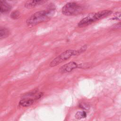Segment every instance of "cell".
Instances as JSON below:
<instances>
[{
	"instance_id": "cell-1",
	"label": "cell",
	"mask_w": 121,
	"mask_h": 121,
	"mask_svg": "<svg viewBox=\"0 0 121 121\" xmlns=\"http://www.w3.org/2000/svg\"><path fill=\"white\" fill-rule=\"evenodd\" d=\"M53 9L44 10L38 11L30 16L26 21L28 26L32 27L44 21L49 20L53 16Z\"/></svg>"
},
{
	"instance_id": "cell-9",
	"label": "cell",
	"mask_w": 121,
	"mask_h": 121,
	"mask_svg": "<svg viewBox=\"0 0 121 121\" xmlns=\"http://www.w3.org/2000/svg\"><path fill=\"white\" fill-rule=\"evenodd\" d=\"M9 34V30L6 28H0V39L6 38Z\"/></svg>"
},
{
	"instance_id": "cell-6",
	"label": "cell",
	"mask_w": 121,
	"mask_h": 121,
	"mask_svg": "<svg viewBox=\"0 0 121 121\" xmlns=\"http://www.w3.org/2000/svg\"><path fill=\"white\" fill-rule=\"evenodd\" d=\"M43 0H29L26 2L25 7L26 8H32L35 6L41 4L44 2Z\"/></svg>"
},
{
	"instance_id": "cell-11",
	"label": "cell",
	"mask_w": 121,
	"mask_h": 121,
	"mask_svg": "<svg viewBox=\"0 0 121 121\" xmlns=\"http://www.w3.org/2000/svg\"><path fill=\"white\" fill-rule=\"evenodd\" d=\"M20 17V13L18 10L13 11L10 14V17L13 19H17Z\"/></svg>"
},
{
	"instance_id": "cell-4",
	"label": "cell",
	"mask_w": 121,
	"mask_h": 121,
	"mask_svg": "<svg viewBox=\"0 0 121 121\" xmlns=\"http://www.w3.org/2000/svg\"><path fill=\"white\" fill-rule=\"evenodd\" d=\"M82 8L77 3L71 2L67 3L62 8V13L66 16L76 15L82 11Z\"/></svg>"
},
{
	"instance_id": "cell-8",
	"label": "cell",
	"mask_w": 121,
	"mask_h": 121,
	"mask_svg": "<svg viewBox=\"0 0 121 121\" xmlns=\"http://www.w3.org/2000/svg\"><path fill=\"white\" fill-rule=\"evenodd\" d=\"M11 7L8 3L3 1H0V12H6L10 9Z\"/></svg>"
},
{
	"instance_id": "cell-3",
	"label": "cell",
	"mask_w": 121,
	"mask_h": 121,
	"mask_svg": "<svg viewBox=\"0 0 121 121\" xmlns=\"http://www.w3.org/2000/svg\"><path fill=\"white\" fill-rule=\"evenodd\" d=\"M78 55V51L73 50H68L61 53L55 58H54L50 63L51 67H55L64 61L69 59L71 56Z\"/></svg>"
},
{
	"instance_id": "cell-7",
	"label": "cell",
	"mask_w": 121,
	"mask_h": 121,
	"mask_svg": "<svg viewBox=\"0 0 121 121\" xmlns=\"http://www.w3.org/2000/svg\"><path fill=\"white\" fill-rule=\"evenodd\" d=\"M34 99L30 98L23 99L19 102V105L23 107L29 106L34 103Z\"/></svg>"
},
{
	"instance_id": "cell-10",
	"label": "cell",
	"mask_w": 121,
	"mask_h": 121,
	"mask_svg": "<svg viewBox=\"0 0 121 121\" xmlns=\"http://www.w3.org/2000/svg\"><path fill=\"white\" fill-rule=\"evenodd\" d=\"M86 113L85 111L78 112L75 114V117L77 119H81L86 118Z\"/></svg>"
},
{
	"instance_id": "cell-2",
	"label": "cell",
	"mask_w": 121,
	"mask_h": 121,
	"mask_svg": "<svg viewBox=\"0 0 121 121\" xmlns=\"http://www.w3.org/2000/svg\"><path fill=\"white\" fill-rule=\"evenodd\" d=\"M112 13V11L109 10H103L96 13H92L83 18L78 23L79 27H85L98 20L108 16Z\"/></svg>"
},
{
	"instance_id": "cell-5",
	"label": "cell",
	"mask_w": 121,
	"mask_h": 121,
	"mask_svg": "<svg viewBox=\"0 0 121 121\" xmlns=\"http://www.w3.org/2000/svg\"><path fill=\"white\" fill-rule=\"evenodd\" d=\"M78 67V65L75 62L71 61L63 65L60 69L61 73L69 72Z\"/></svg>"
}]
</instances>
